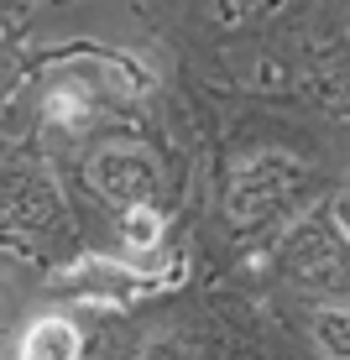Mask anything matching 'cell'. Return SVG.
Listing matches in <instances>:
<instances>
[{
  "instance_id": "cell-1",
  "label": "cell",
  "mask_w": 350,
  "mask_h": 360,
  "mask_svg": "<svg viewBox=\"0 0 350 360\" xmlns=\"http://www.w3.org/2000/svg\"><path fill=\"white\" fill-rule=\"evenodd\" d=\"M94 183H99V193L120 198V204H142V198L157 188L152 167H146L136 152H99L94 157Z\"/></svg>"
},
{
  "instance_id": "cell-2",
  "label": "cell",
  "mask_w": 350,
  "mask_h": 360,
  "mask_svg": "<svg viewBox=\"0 0 350 360\" xmlns=\"http://www.w3.org/2000/svg\"><path fill=\"white\" fill-rule=\"evenodd\" d=\"M79 355H84V334L63 314L37 319V324L21 334V350H16V360H79Z\"/></svg>"
},
{
  "instance_id": "cell-3",
  "label": "cell",
  "mask_w": 350,
  "mask_h": 360,
  "mask_svg": "<svg viewBox=\"0 0 350 360\" xmlns=\"http://www.w3.org/2000/svg\"><path fill=\"white\" fill-rule=\"evenodd\" d=\"M42 115L53 120V126L79 131L84 120H89V94H84L79 84H53V89L42 94Z\"/></svg>"
},
{
  "instance_id": "cell-4",
  "label": "cell",
  "mask_w": 350,
  "mask_h": 360,
  "mask_svg": "<svg viewBox=\"0 0 350 360\" xmlns=\"http://www.w3.org/2000/svg\"><path fill=\"white\" fill-rule=\"evenodd\" d=\"M314 345L330 360H350V314L345 308H319L314 314Z\"/></svg>"
},
{
  "instance_id": "cell-5",
  "label": "cell",
  "mask_w": 350,
  "mask_h": 360,
  "mask_svg": "<svg viewBox=\"0 0 350 360\" xmlns=\"http://www.w3.org/2000/svg\"><path fill=\"white\" fill-rule=\"evenodd\" d=\"M126 245H136V251H152V245L162 240V214L152 204H126Z\"/></svg>"
}]
</instances>
